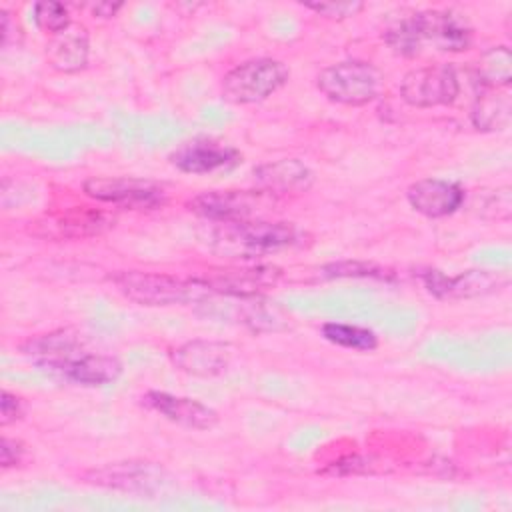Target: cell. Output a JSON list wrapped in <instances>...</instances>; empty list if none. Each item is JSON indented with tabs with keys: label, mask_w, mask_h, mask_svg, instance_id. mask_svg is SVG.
I'll use <instances>...</instances> for the list:
<instances>
[{
	"label": "cell",
	"mask_w": 512,
	"mask_h": 512,
	"mask_svg": "<svg viewBox=\"0 0 512 512\" xmlns=\"http://www.w3.org/2000/svg\"><path fill=\"white\" fill-rule=\"evenodd\" d=\"M476 78L484 88H506L512 82V54L506 46L486 50L476 62Z\"/></svg>",
	"instance_id": "22"
},
{
	"label": "cell",
	"mask_w": 512,
	"mask_h": 512,
	"mask_svg": "<svg viewBox=\"0 0 512 512\" xmlns=\"http://www.w3.org/2000/svg\"><path fill=\"white\" fill-rule=\"evenodd\" d=\"M22 414H24L22 400L16 394L4 390L2 400H0V424L8 426V424L16 422L18 418H22Z\"/></svg>",
	"instance_id": "27"
},
{
	"label": "cell",
	"mask_w": 512,
	"mask_h": 512,
	"mask_svg": "<svg viewBox=\"0 0 512 512\" xmlns=\"http://www.w3.org/2000/svg\"><path fill=\"white\" fill-rule=\"evenodd\" d=\"M410 206L426 218H444L454 214L464 202V190L452 180L422 178L408 186Z\"/></svg>",
	"instance_id": "11"
},
{
	"label": "cell",
	"mask_w": 512,
	"mask_h": 512,
	"mask_svg": "<svg viewBox=\"0 0 512 512\" xmlns=\"http://www.w3.org/2000/svg\"><path fill=\"white\" fill-rule=\"evenodd\" d=\"M240 160L242 154L236 148L212 138L188 140L170 154L172 166L186 174H210L216 170H226L236 166Z\"/></svg>",
	"instance_id": "9"
},
{
	"label": "cell",
	"mask_w": 512,
	"mask_h": 512,
	"mask_svg": "<svg viewBox=\"0 0 512 512\" xmlns=\"http://www.w3.org/2000/svg\"><path fill=\"white\" fill-rule=\"evenodd\" d=\"M34 22L40 30L52 36L64 32L72 24L68 8L62 2H50V0L34 4Z\"/></svg>",
	"instance_id": "24"
},
{
	"label": "cell",
	"mask_w": 512,
	"mask_h": 512,
	"mask_svg": "<svg viewBox=\"0 0 512 512\" xmlns=\"http://www.w3.org/2000/svg\"><path fill=\"white\" fill-rule=\"evenodd\" d=\"M210 236L214 250L240 260L270 256L304 240V232L290 222H266L258 218L218 222Z\"/></svg>",
	"instance_id": "1"
},
{
	"label": "cell",
	"mask_w": 512,
	"mask_h": 512,
	"mask_svg": "<svg viewBox=\"0 0 512 512\" xmlns=\"http://www.w3.org/2000/svg\"><path fill=\"white\" fill-rule=\"evenodd\" d=\"M280 278V270L272 266H254V268H242V270H222L212 272L200 282L214 292L230 294L236 298H250L258 292L272 288Z\"/></svg>",
	"instance_id": "15"
},
{
	"label": "cell",
	"mask_w": 512,
	"mask_h": 512,
	"mask_svg": "<svg viewBox=\"0 0 512 512\" xmlns=\"http://www.w3.org/2000/svg\"><path fill=\"white\" fill-rule=\"evenodd\" d=\"M112 218L104 212L96 210H72L60 218H54L46 224V236L54 238H84L92 234H100L108 226H112Z\"/></svg>",
	"instance_id": "21"
},
{
	"label": "cell",
	"mask_w": 512,
	"mask_h": 512,
	"mask_svg": "<svg viewBox=\"0 0 512 512\" xmlns=\"http://www.w3.org/2000/svg\"><path fill=\"white\" fill-rule=\"evenodd\" d=\"M122 372L118 358L108 354H80L60 374L82 386H104L114 382Z\"/></svg>",
	"instance_id": "18"
},
{
	"label": "cell",
	"mask_w": 512,
	"mask_h": 512,
	"mask_svg": "<svg viewBox=\"0 0 512 512\" xmlns=\"http://www.w3.org/2000/svg\"><path fill=\"white\" fill-rule=\"evenodd\" d=\"M326 270L328 276H364V278H388V272L374 266V264H364V262H342V264H332Z\"/></svg>",
	"instance_id": "26"
},
{
	"label": "cell",
	"mask_w": 512,
	"mask_h": 512,
	"mask_svg": "<svg viewBox=\"0 0 512 512\" xmlns=\"http://www.w3.org/2000/svg\"><path fill=\"white\" fill-rule=\"evenodd\" d=\"M408 20L420 48L430 44L440 52H464L472 44L468 20L452 10H424Z\"/></svg>",
	"instance_id": "7"
},
{
	"label": "cell",
	"mask_w": 512,
	"mask_h": 512,
	"mask_svg": "<svg viewBox=\"0 0 512 512\" xmlns=\"http://www.w3.org/2000/svg\"><path fill=\"white\" fill-rule=\"evenodd\" d=\"M304 8L314 10L316 14L330 20H344V18L356 16L364 8V4L362 2H310V4H304Z\"/></svg>",
	"instance_id": "25"
},
{
	"label": "cell",
	"mask_w": 512,
	"mask_h": 512,
	"mask_svg": "<svg viewBox=\"0 0 512 512\" xmlns=\"http://www.w3.org/2000/svg\"><path fill=\"white\" fill-rule=\"evenodd\" d=\"M22 456H24V444L20 440L4 436L2 446H0V464H2V468H10V466L20 464Z\"/></svg>",
	"instance_id": "28"
},
{
	"label": "cell",
	"mask_w": 512,
	"mask_h": 512,
	"mask_svg": "<svg viewBox=\"0 0 512 512\" xmlns=\"http://www.w3.org/2000/svg\"><path fill=\"white\" fill-rule=\"evenodd\" d=\"M316 86L336 104L364 106L378 96L382 88V74L370 62L344 60L320 70Z\"/></svg>",
	"instance_id": "3"
},
{
	"label": "cell",
	"mask_w": 512,
	"mask_h": 512,
	"mask_svg": "<svg viewBox=\"0 0 512 512\" xmlns=\"http://www.w3.org/2000/svg\"><path fill=\"white\" fill-rule=\"evenodd\" d=\"M142 404L158 412L166 420L186 428H194V430H208L218 422L216 410L186 396H174L168 392L150 390L142 396Z\"/></svg>",
	"instance_id": "13"
},
{
	"label": "cell",
	"mask_w": 512,
	"mask_h": 512,
	"mask_svg": "<svg viewBox=\"0 0 512 512\" xmlns=\"http://www.w3.org/2000/svg\"><path fill=\"white\" fill-rule=\"evenodd\" d=\"M264 190H212L194 196L188 210L212 222L250 220L262 206L268 204Z\"/></svg>",
	"instance_id": "8"
},
{
	"label": "cell",
	"mask_w": 512,
	"mask_h": 512,
	"mask_svg": "<svg viewBox=\"0 0 512 512\" xmlns=\"http://www.w3.org/2000/svg\"><path fill=\"white\" fill-rule=\"evenodd\" d=\"M122 8V4H112V2H98L92 6V12L100 18H112L118 10Z\"/></svg>",
	"instance_id": "29"
},
{
	"label": "cell",
	"mask_w": 512,
	"mask_h": 512,
	"mask_svg": "<svg viewBox=\"0 0 512 512\" xmlns=\"http://www.w3.org/2000/svg\"><path fill=\"white\" fill-rule=\"evenodd\" d=\"M22 352L38 366H44L58 374L72 360H76L80 354H84L78 334H74L70 330H56V332L34 336L22 344Z\"/></svg>",
	"instance_id": "14"
},
{
	"label": "cell",
	"mask_w": 512,
	"mask_h": 512,
	"mask_svg": "<svg viewBox=\"0 0 512 512\" xmlns=\"http://www.w3.org/2000/svg\"><path fill=\"white\" fill-rule=\"evenodd\" d=\"M160 470L150 466L148 462H124V464H112L104 466L100 470L90 472V482L112 486V488H124V490H136L146 488L150 482H156L160 478Z\"/></svg>",
	"instance_id": "19"
},
{
	"label": "cell",
	"mask_w": 512,
	"mask_h": 512,
	"mask_svg": "<svg viewBox=\"0 0 512 512\" xmlns=\"http://www.w3.org/2000/svg\"><path fill=\"white\" fill-rule=\"evenodd\" d=\"M424 284L438 298H476L498 292L508 284V278L490 270H468L446 278L444 274L430 270L424 274Z\"/></svg>",
	"instance_id": "10"
},
{
	"label": "cell",
	"mask_w": 512,
	"mask_h": 512,
	"mask_svg": "<svg viewBox=\"0 0 512 512\" xmlns=\"http://www.w3.org/2000/svg\"><path fill=\"white\" fill-rule=\"evenodd\" d=\"M84 192L98 202L132 210H154L166 202V190L162 184L130 176L88 178L84 182Z\"/></svg>",
	"instance_id": "5"
},
{
	"label": "cell",
	"mask_w": 512,
	"mask_h": 512,
	"mask_svg": "<svg viewBox=\"0 0 512 512\" xmlns=\"http://www.w3.org/2000/svg\"><path fill=\"white\" fill-rule=\"evenodd\" d=\"M230 358V344L216 340H190L172 350L174 366L198 378H212L222 374L228 368Z\"/></svg>",
	"instance_id": "12"
},
{
	"label": "cell",
	"mask_w": 512,
	"mask_h": 512,
	"mask_svg": "<svg viewBox=\"0 0 512 512\" xmlns=\"http://www.w3.org/2000/svg\"><path fill=\"white\" fill-rule=\"evenodd\" d=\"M116 290L142 306H174L202 300L210 292L200 280H184L160 272L122 270L110 276Z\"/></svg>",
	"instance_id": "2"
},
{
	"label": "cell",
	"mask_w": 512,
	"mask_h": 512,
	"mask_svg": "<svg viewBox=\"0 0 512 512\" xmlns=\"http://www.w3.org/2000/svg\"><path fill=\"white\" fill-rule=\"evenodd\" d=\"M470 118L478 130H504L512 118L510 96L500 92V88H484V92L474 100Z\"/></svg>",
	"instance_id": "20"
},
{
	"label": "cell",
	"mask_w": 512,
	"mask_h": 512,
	"mask_svg": "<svg viewBox=\"0 0 512 512\" xmlns=\"http://www.w3.org/2000/svg\"><path fill=\"white\" fill-rule=\"evenodd\" d=\"M254 180L260 190L270 196H278L306 192L312 186L314 174L304 162L296 158H284L258 166L254 170Z\"/></svg>",
	"instance_id": "16"
},
{
	"label": "cell",
	"mask_w": 512,
	"mask_h": 512,
	"mask_svg": "<svg viewBox=\"0 0 512 512\" xmlns=\"http://www.w3.org/2000/svg\"><path fill=\"white\" fill-rule=\"evenodd\" d=\"M322 336L348 350H360V352H370L378 346V336L364 326L356 324H344V322H326L322 324Z\"/></svg>",
	"instance_id": "23"
},
{
	"label": "cell",
	"mask_w": 512,
	"mask_h": 512,
	"mask_svg": "<svg viewBox=\"0 0 512 512\" xmlns=\"http://www.w3.org/2000/svg\"><path fill=\"white\" fill-rule=\"evenodd\" d=\"M460 92L458 74L450 64L420 66L404 74L400 96L408 106L434 108L448 106Z\"/></svg>",
	"instance_id": "6"
},
{
	"label": "cell",
	"mask_w": 512,
	"mask_h": 512,
	"mask_svg": "<svg viewBox=\"0 0 512 512\" xmlns=\"http://www.w3.org/2000/svg\"><path fill=\"white\" fill-rule=\"evenodd\" d=\"M90 42L84 26L70 24L64 32L54 34L46 46V60L58 72H80L88 64Z\"/></svg>",
	"instance_id": "17"
},
{
	"label": "cell",
	"mask_w": 512,
	"mask_h": 512,
	"mask_svg": "<svg viewBox=\"0 0 512 512\" xmlns=\"http://www.w3.org/2000/svg\"><path fill=\"white\" fill-rule=\"evenodd\" d=\"M290 70L274 58H252L222 78V98L232 104H256L272 96L288 82Z\"/></svg>",
	"instance_id": "4"
}]
</instances>
